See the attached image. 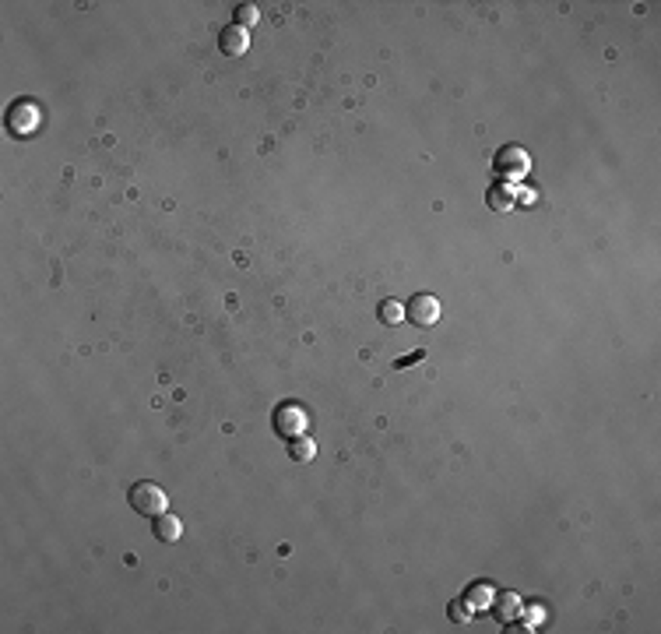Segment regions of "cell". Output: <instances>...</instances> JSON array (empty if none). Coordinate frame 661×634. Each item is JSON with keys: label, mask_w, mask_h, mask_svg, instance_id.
I'll use <instances>...</instances> for the list:
<instances>
[{"label": "cell", "mask_w": 661, "mask_h": 634, "mask_svg": "<svg viewBox=\"0 0 661 634\" xmlns=\"http://www.w3.org/2000/svg\"><path fill=\"white\" fill-rule=\"evenodd\" d=\"M271 427H274V434H278V437L292 441V437H303V434L310 430V416H306V409H299L296 402H282L278 409H274V416H271Z\"/></svg>", "instance_id": "1"}, {"label": "cell", "mask_w": 661, "mask_h": 634, "mask_svg": "<svg viewBox=\"0 0 661 634\" xmlns=\"http://www.w3.org/2000/svg\"><path fill=\"white\" fill-rule=\"evenodd\" d=\"M257 18H260V11H257L253 4H240V8H236V18H233V25H240V29H250Z\"/></svg>", "instance_id": "11"}, {"label": "cell", "mask_w": 661, "mask_h": 634, "mask_svg": "<svg viewBox=\"0 0 661 634\" xmlns=\"http://www.w3.org/2000/svg\"><path fill=\"white\" fill-rule=\"evenodd\" d=\"M131 507L137 511V514H148V518H155V514H162L165 511V504H169V497H165V490L162 487H155V483H134L131 487Z\"/></svg>", "instance_id": "3"}, {"label": "cell", "mask_w": 661, "mask_h": 634, "mask_svg": "<svg viewBox=\"0 0 661 634\" xmlns=\"http://www.w3.org/2000/svg\"><path fill=\"white\" fill-rule=\"evenodd\" d=\"M419 359H426V349H415V352H408V356H401V359H394V370H405V366H415Z\"/></svg>", "instance_id": "13"}, {"label": "cell", "mask_w": 661, "mask_h": 634, "mask_svg": "<svg viewBox=\"0 0 661 634\" xmlns=\"http://www.w3.org/2000/svg\"><path fill=\"white\" fill-rule=\"evenodd\" d=\"M496 599H500V603H492V613H496V617H503V620H510V617L521 610V599H517L514 592H500Z\"/></svg>", "instance_id": "9"}, {"label": "cell", "mask_w": 661, "mask_h": 634, "mask_svg": "<svg viewBox=\"0 0 661 634\" xmlns=\"http://www.w3.org/2000/svg\"><path fill=\"white\" fill-rule=\"evenodd\" d=\"M218 46H222L226 57H240V53H246V46H250V32L240 29V25H226L222 32H218Z\"/></svg>", "instance_id": "5"}, {"label": "cell", "mask_w": 661, "mask_h": 634, "mask_svg": "<svg viewBox=\"0 0 661 634\" xmlns=\"http://www.w3.org/2000/svg\"><path fill=\"white\" fill-rule=\"evenodd\" d=\"M289 455H292L296 462H310V458L317 455V444H313V437H310V434H303V437H292V441H289Z\"/></svg>", "instance_id": "7"}, {"label": "cell", "mask_w": 661, "mask_h": 634, "mask_svg": "<svg viewBox=\"0 0 661 634\" xmlns=\"http://www.w3.org/2000/svg\"><path fill=\"white\" fill-rule=\"evenodd\" d=\"M405 321H412L415 328H433L440 321V300L433 293H415L405 307Z\"/></svg>", "instance_id": "4"}, {"label": "cell", "mask_w": 661, "mask_h": 634, "mask_svg": "<svg viewBox=\"0 0 661 634\" xmlns=\"http://www.w3.org/2000/svg\"><path fill=\"white\" fill-rule=\"evenodd\" d=\"M471 613H475V610H471V603H468V599L451 603V620H454V624H468V620H471Z\"/></svg>", "instance_id": "12"}, {"label": "cell", "mask_w": 661, "mask_h": 634, "mask_svg": "<svg viewBox=\"0 0 661 634\" xmlns=\"http://www.w3.org/2000/svg\"><path fill=\"white\" fill-rule=\"evenodd\" d=\"M151 533H155V539H162V543H176V539H180V533H183V525H180V518H176V514L162 511V514H155V518H151Z\"/></svg>", "instance_id": "6"}, {"label": "cell", "mask_w": 661, "mask_h": 634, "mask_svg": "<svg viewBox=\"0 0 661 634\" xmlns=\"http://www.w3.org/2000/svg\"><path fill=\"white\" fill-rule=\"evenodd\" d=\"M489 208H492V211H507V208H514V194H510L507 187L500 190V184H496V187L489 190Z\"/></svg>", "instance_id": "10"}, {"label": "cell", "mask_w": 661, "mask_h": 634, "mask_svg": "<svg viewBox=\"0 0 661 634\" xmlns=\"http://www.w3.org/2000/svg\"><path fill=\"white\" fill-rule=\"evenodd\" d=\"M492 170H496V177H503V180H521L531 170V155L521 145H503L500 152H496V158H492Z\"/></svg>", "instance_id": "2"}, {"label": "cell", "mask_w": 661, "mask_h": 634, "mask_svg": "<svg viewBox=\"0 0 661 634\" xmlns=\"http://www.w3.org/2000/svg\"><path fill=\"white\" fill-rule=\"evenodd\" d=\"M376 317H380V321H383V325H387V328H391V325H398V321H405V307H401L398 300H383V303L376 307Z\"/></svg>", "instance_id": "8"}]
</instances>
